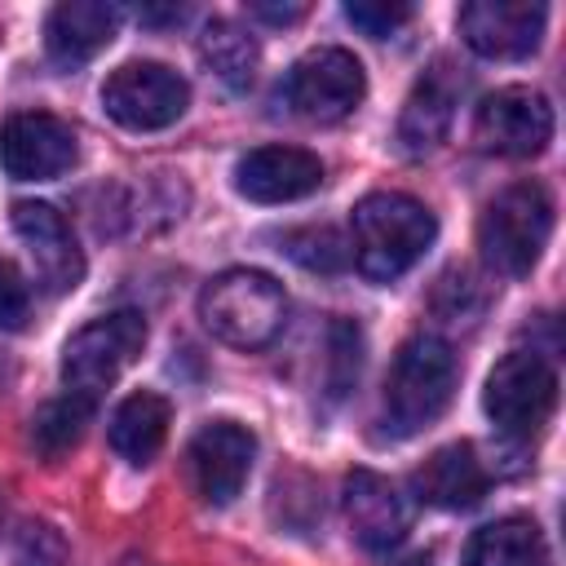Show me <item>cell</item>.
<instances>
[{"mask_svg":"<svg viewBox=\"0 0 566 566\" xmlns=\"http://www.w3.org/2000/svg\"><path fill=\"white\" fill-rule=\"evenodd\" d=\"M199 62H203L230 93H243V88H252V80H256L261 49H256V40H252L239 22L212 18V22L199 31Z\"/></svg>","mask_w":566,"mask_h":566,"instance_id":"obj_21","label":"cell"},{"mask_svg":"<svg viewBox=\"0 0 566 566\" xmlns=\"http://www.w3.org/2000/svg\"><path fill=\"white\" fill-rule=\"evenodd\" d=\"M363 93H367L363 62L349 49H332V44L296 57L283 80V102L292 106V115H301L310 124L345 119L349 111H358Z\"/></svg>","mask_w":566,"mask_h":566,"instance_id":"obj_8","label":"cell"},{"mask_svg":"<svg viewBox=\"0 0 566 566\" xmlns=\"http://www.w3.org/2000/svg\"><path fill=\"white\" fill-rule=\"evenodd\" d=\"M345 522L367 553H389L411 531V495L385 473L354 469L345 478Z\"/></svg>","mask_w":566,"mask_h":566,"instance_id":"obj_13","label":"cell"},{"mask_svg":"<svg viewBox=\"0 0 566 566\" xmlns=\"http://www.w3.org/2000/svg\"><path fill=\"white\" fill-rule=\"evenodd\" d=\"M93 411H97V407H88L84 398L62 394V398H53V402H44V407L35 411V420H31V442H35L44 455L71 451V447L84 438Z\"/></svg>","mask_w":566,"mask_h":566,"instance_id":"obj_22","label":"cell"},{"mask_svg":"<svg viewBox=\"0 0 566 566\" xmlns=\"http://www.w3.org/2000/svg\"><path fill=\"white\" fill-rule=\"evenodd\" d=\"M256 438L234 420H208L190 442V473L208 504H230L252 473Z\"/></svg>","mask_w":566,"mask_h":566,"instance_id":"obj_14","label":"cell"},{"mask_svg":"<svg viewBox=\"0 0 566 566\" xmlns=\"http://www.w3.org/2000/svg\"><path fill=\"white\" fill-rule=\"evenodd\" d=\"M124 9L106 0H62L44 22V53L57 71L93 62L119 31Z\"/></svg>","mask_w":566,"mask_h":566,"instance_id":"obj_16","label":"cell"},{"mask_svg":"<svg viewBox=\"0 0 566 566\" xmlns=\"http://www.w3.org/2000/svg\"><path fill=\"white\" fill-rule=\"evenodd\" d=\"M106 115L128 133H159L190 106V84L164 62H124L102 84Z\"/></svg>","mask_w":566,"mask_h":566,"instance_id":"obj_7","label":"cell"},{"mask_svg":"<svg viewBox=\"0 0 566 566\" xmlns=\"http://www.w3.org/2000/svg\"><path fill=\"white\" fill-rule=\"evenodd\" d=\"M13 230L27 243V256H31L35 279H40L44 292L62 296V292L80 287V279H84V252H80L66 217L53 203H44V199L13 203Z\"/></svg>","mask_w":566,"mask_h":566,"instance_id":"obj_12","label":"cell"},{"mask_svg":"<svg viewBox=\"0 0 566 566\" xmlns=\"http://www.w3.org/2000/svg\"><path fill=\"white\" fill-rule=\"evenodd\" d=\"M75 133L49 111H18L0 124V168L13 181H49L75 164Z\"/></svg>","mask_w":566,"mask_h":566,"instance_id":"obj_10","label":"cell"},{"mask_svg":"<svg viewBox=\"0 0 566 566\" xmlns=\"http://www.w3.org/2000/svg\"><path fill=\"white\" fill-rule=\"evenodd\" d=\"M464 566H548L544 531L531 517H495L469 535Z\"/></svg>","mask_w":566,"mask_h":566,"instance_id":"obj_19","label":"cell"},{"mask_svg":"<svg viewBox=\"0 0 566 566\" xmlns=\"http://www.w3.org/2000/svg\"><path fill=\"white\" fill-rule=\"evenodd\" d=\"M473 142L486 155L531 159L553 142V106L544 93L509 84L478 102L473 111Z\"/></svg>","mask_w":566,"mask_h":566,"instance_id":"obj_9","label":"cell"},{"mask_svg":"<svg viewBox=\"0 0 566 566\" xmlns=\"http://www.w3.org/2000/svg\"><path fill=\"white\" fill-rule=\"evenodd\" d=\"M486 464L478 460V451L469 442H451V447H438L416 473H411V491L420 504H433V509H447V513H464L473 504L486 500Z\"/></svg>","mask_w":566,"mask_h":566,"instance_id":"obj_18","label":"cell"},{"mask_svg":"<svg viewBox=\"0 0 566 566\" xmlns=\"http://www.w3.org/2000/svg\"><path fill=\"white\" fill-rule=\"evenodd\" d=\"M323 186L318 155L301 146H256L234 164V190L252 203H292Z\"/></svg>","mask_w":566,"mask_h":566,"instance_id":"obj_15","label":"cell"},{"mask_svg":"<svg viewBox=\"0 0 566 566\" xmlns=\"http://www.w3.org/2000/svg\"><path fill=\"white\" fill-rule=\"evenodd\" d=\"M168 420H172L168 402L159 394H150V389H137L111 416V447L128 464H146V460L159 455V447L168 438Z\"/></svg>","mask_w":566,"mask_h":566,"instance_id":"obj_20","label":"cell"},{"mask_svg":"<svg viewBox=\"0 0 566 566\" xmlns=\"http://www.w3.org/2000/svg\"><path fill=\"white\" fill-rule=\"evenodd\" d=\"M13 566H66V539L49 522H27L13 539Z\"/></svg>","mask_w":566,"mask_h":566,"instance_id":"obj_25","label":"cell"},{"mask_svg":"<svg viewBox=\"0 0 566 566\" xmlns=\"http://www.w3.org/2000/svg\"><path fill=\"white\" fill-rule=\"evenodd\" d=\"M548 234H553V199L539 181L504 186L478 221L482 261L509 279H522L535 270Z\"/></svg>","mask_w":566,"mask_h":566,"instance_id":"obj_4","label":"cell"},{"mask_svg":"<svg viewBox=\"0 0 566 566\" xmlns=\"http://www.w3.org/2000/svg\"><path fill=\"white\" fill-rule=\"evenodd\" d=\"M460 35L478 57L491 62H517L531 57L544 40L548 9L531 0H469L460 9Z\"/></svg>","mask_w":566,"mask_h":566,"instance_id":"obj_11","label":"cell"},{"mask_svg":"<svg viewBox=\"0 0 566 566\" xmlns=\"http://www.w3.org/2000/svg\"><path fill=\"white\" fill-rule=\"evenodd\" d=\"M358 367H363V336H358L354 323L336 318L332 323V358H327V389H332V398L354 389Z\"/></svg>","mask_w":566,"mask_h":566,"instance_id":"obj_24","label":"cell"},{"mask_svg":"<svg viewBox=\"0 0 566 566\" xmlns=\"http://www.w3.org/2000/svg\"><path fill=\"white\" fill-rule=\"evenodd\" d=\"M248 13H252V18H261V22L287 27V22L305 18V4H270V0H252V4H248Z\"/></svg>","mask_w":566,"mask_h":566,"instance_id":"obj_28","label":"cell"},{"mask_svg":"<svg viewBox=\"0 0 566 566\" xmlns=\"http://www.w3.org/2000/svg\"><path fill=\"white\" fill-rule=\"evenodd\" d=\"M137 18H142V22H181L186 9H142Z\"/></svg>","mask_w":566,"mask_h":566,"instance_id":"obj_29","label":"cell"},{"mask_svg":"<svg viewBox=\"0 0 566 566\" xmlns=\"http://www.w3.org/2000/svg\"><path fill=\"white\" fill-rule=\"evenodd\" d=\"M460 93H464V75L447 57H438L416 80V88L402 106V119H398V142H402L407 155H429L447 137V128L455 119V106H460Z\"/></svg>","mask_w":566,"mask_h":566,"instance_id":"obj_17","label":"cell"},{"mask_svg":"<svg viewBox=\"0 0 566 566\" xmlns=\"http://www.w3.org/2000/svg\"><path fill=\"white\" fill-rule=\"evenodd\" d=\"M455 394V354L442 336L420 332L407 336L389 363L385 398H380V424L389 438H411L429 429Z\"/></svg>","mask_w":566,"mask_h":566,"instance_id":"obj_2","label":"cell"},{"mask_svg":"<svg viewBox=\"0 0 566 566\" xmlns=\"http://www.w3.org/2000/svg\"><path fill=\"white\" fill-rule=\"evenodd\" d=\"M27 305L31 296H27L22 274L9 261H0V332H18L27 323Z\"/></svg>","mask_w":566,"mask_h":566,"instance_id":"obj_27","label":"cell"},{"mask_svg":"<svg viewBox=\"0 0 566 566\" xmlns=\"http://www.w3.org/2000/svg\"><path fill=\"white\" fill-rule=\"evenodd\" d=\"M482 407L500 433L531 438L548 424L557 407V371L535 349H509L486 376Z\"/></svg>","mask_w":566,"mask_h":566,"instance_id":"obj_6","label":"cell"},{"mask_svg":"<svg viewBox=\"0 0 566 566\" xmlns=\"http://www.w3.org/2000/svg\"><path fill=\"white\" fill-rule=\"evenodd\" d=\"M283 248L296 265L305 270H318V274H336L349 256V243L332 230V226H305V230H292L283 234Z\"/></svg>","mask_w":566,"mask_h":566,"instance_id":"obj_23","label":"cell"},{"mask_svg":"<svg viewBox=\"0 0 566 566\" xmlns=\"http://www.w3.org/2000/svg\"><path fill=\"white\" fill-rule=\"evenodd\" d=\"M438 221L433 212L398 190H371L354 203L349 217V248H354V265L363 279L371 283H394L402 279L433 243Z\"/></svg>","mask_w":566,"mask_h":566,"instance_id":"obj_1","label":"cell"},{"mask_svg":"<svg viewBox=\"0 0 566 566\" xmlns=\"http://www.w3.org/2000/svg\"><path fill=\"white\" fill-rule=\"evenodd\" d=\"M199 318L217 340L234 349H265L287 323V292L265 270H221L199 292Z\"/></svg>","mask_w":566,"mask_h":566,"instance_id":"obj_3","label":"cell"},{"mask_svg":"<svg viewBox=\"0 0 566 566\" xmlns=\"http://www.w3.org/2000/svg\"><path fill=\"white\" fill-rule=\"evenodd\" d=\"M142 345H146V318L137 310H115L93 318L62 345V394H75L88 407H97L102 394L119 380V371L142 354Z\"/></svg>","mask_w":566,"mask_h":566,"instance_id":"obj_5","label":"cell"},{"mask_svg":"<svg viewBox=\"0 0 566 566\" xmlns=\"http://www.w3.org/2000/svg\"><path fill=\"white\" fill-rule=\"evenodd\" d=\"M345 18H349L363 35L385 40V35H394L402 22H411V4H398V0H349V4H345Z\"/></svg>","mask_w":566,"mask_h":566,"instance_id":"obj_26","label":"cell"}]
</instances>
